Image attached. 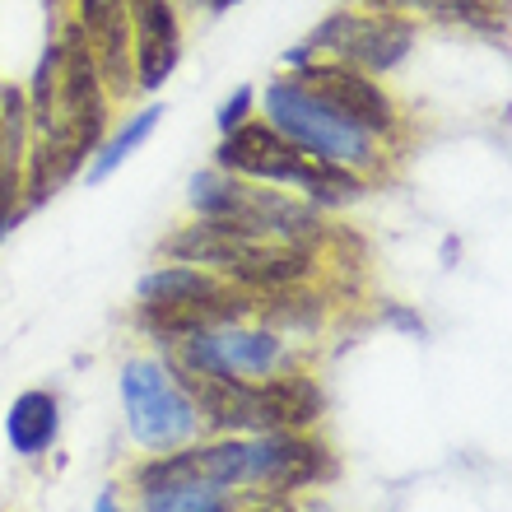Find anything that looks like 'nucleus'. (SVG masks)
<instances>
[{"label": "nucleus", "instance_id": "1", "mask_svg": "<svg viewBox=\"0 0 512 512\" xmlns=\"http://www.w3.org/2000/svg\"><path fill=\"white\" fill-rule=\"evenodd\" d=\"M163 252L187 266H215L219 275L247 284V289H289L303 275H312V252L303 243H275V238H252L233 224L201 219L191 229L173 233Z\"/></svg>", "mask_w": 512, "mask_h": 512}, {"label": "nucleus", "instance_id": "10", "mask_svg": "<svg viewBox=\"0 0 512 512\" xmlns=\"http://www.w3.org/2000/svg\"><path fill=\"white\" fill-rule=\"evenodd\" d=\"M252 312H256L252 298L224 284V289L201 298H145L140 322H145L149 336L182 340V336H196V331H215V326H238Z\"/></svg>", "mask_w": 512, "mask_h": 512}, {"label": "nucleus", "instance_id": "15", "mask_svg": "<svg viewBox=\"0 0 512 512\" xmlns=\"http://www.w3.org/2000/svg\"><path fill=\"white\" fill-rule=\"evenodd\" d=\"M163 117V108H145V112H135L131 122L122 126V131L112 135L108 145H103V154H98L94 163H89V182H103V177L112 173V168H117V163H126L135 154V149L145 145L149 140V131H154V122H159Z\"/></svg>", "mask_w": 512, "mask_h": 512}, {"label": "nucleus", "instance_id": "5", "mask_svg": "<svg viewBox=\"0 0 512 512\" xmlns=\"http://www.w3.org/2000/svg\"><path fill=\"white\" fill-rule=\"evenodd\" d=\"M415 42V24L396 10H336L308 33L312 52H336L345 66H359L368 75L401 66Z\"/></svg>", "mask_w": 512, "mask_h": 512}, {"label": "nucleus", "instance_id": "7", "mask_svg": "<svg viewBox=\"0 0 512 512\" xmlns=\"http://www.w3.org/2000/svg\"><path fill=\"white\" fill-rule=\"evenodd\" d=\"M177 345H182V368L205 378H266L284 359V345L270 331H238V326L196 331Z\"/></svg>", "mask_w": 512, "mask_h": 512}, {"label": "nucleus", "instance_id": "13", "mask_svg": "<svg viewBox=\"0 0 512 512\" xmlns=\"http://www.w3.org/2000/svg\"><path fill=\"white\" fill-rule=\"evenodd\" d=\"M56 401L47 391H24L19 401L10 405V415H5V433H10V443L19 457H38L47 452L56 438Z\"/></svg>", "mask_w": 512, "mask_h": 512}, {"label": "nucleus", "instance_id": "8", "mask_svg": "<svg viewBox=\"0 0 512 512\" xmlns=\"http://www.w3.org/2000/svg\"><path fill=\"white\" fill-rule=\"evenodd\" d=\"M215 154L224 173H243V177H256V182H294V187H303L312 177V168L322 163L266 122H243L233 131H224V145Z\"/></svg>", "mask_w": 512, "mask_h": 512}, {"label": "nucleus", "instance_id": "16", "mask_svg": "<svg viewBox=\"0 0 512 512\" xmlns=\"http://www.w3.org/2000/svg\"><path fill=\"white\" fill-rule=\"evenodd\" d=\"M224 508H229V489L219 485H168L145 494V512H224Z\"/></svg>", "mask_w": 512, "mask_h": 512}, {"label": "nucleus", "instance_id": "3", "mask_svg": "<svg viewBox=\"0 0 512 512\" xmlns=\"http://www.w3.org/2000/svg\"><path fill=\"white\" fill-rule=\"evenodd\" d=\"M266 112H270V126L280 135H289L298 149H308L312 159L345 163V168H373L378 163L373 131H364L350 117H340L336 108H326L322 98H312L294 75L289 80H270Z\"/></svg>", "mask_w": 512, "mask_h": 512}, {"label": "nucleus", "instance_id": "17", "mask_svg": "<svg viewBox=\"0 0 512 512\" xmlns=\"http://www.w3.org/2000/svg\"><path fill=\"white\" fill-rule=\"evenodd\" d=\"M303 191H308L312 205H345V201H359L364 196V177L354 173V168H345V163H317L312 168V177L303 182Z\"/></svg>", "mask_w": 512, "mask_h": 512}, {"label": "nucleus", "instance_id": "12", "mask_svg": "<svg viewBox=\"0 0 512 512\" xmlns=\"http://www.w3.org/2000/svg\"><path fill=\"white\" fill-rule=\"evenodd\" d=\"M126 10H131L135 80L140 89H159L182 56V28H177L173 0H126Z\"/></svg>", "mask_w": 512, "mask_h": 512}, {"label": "nucleus", "instance_id": "11", "mask_svg": "<svg viewBox=\"0 0 512 512\" xmlns=\"http://www.w3.org/2000/svg\"><path fill=\"white\" fill-rule=\"evenodd\" d=\"M80 10V28L89 47H94L98 75H103V89L112 94H131L135 80V56H131V10L126 0H75Z\"/></svg>", "mask_w": 512, "mask_h": 512}, {"label": "nucleus", "instance_id": "18", "mask_svg": "<svg viewBox=\"0 0 512 512\" xmlns=\"http://www.w3.org/2000/svg\"><path fill=\"white\" fill-rule=\"evenodd\" d=\"M378 10H415V14H443V19H480V14L494 5V0H368Z\"/></svg>", "mask_w": 512, "mask_h": 512}, {"label": "nucleus", "instance_id": "19", "mask_svg": "<svg viewBox=\"0 0 512 512\" xmlns=\"http://www.w3.org/2000/svg\"><path fill=\"white\" fill-rule=\"evenodd\" d=\"M247 108H252V89H238V94L219 108V131H233V126L247 122Z\"/></svg>", "mask_w": 512, "mask_h": 512}, {"label": "nucleus", "instance_id": "4", "mask_svg": "<svg viewBox=\"0 0 512 512\" xmlns=\"http://www.w3.org/2000/svg\"><path fill=\"white\" fill-rule=\"evenodd\" d=\"M191 205L201 210V219H219L233 224L238 233L252 238H280V243H308L317 233V210L298 205L280 191H256L247 182L219 173H196L191 177Z\"/></svg>", "mask_w": 512, "mask_h": 512}, {"label": "nucleus", "instance_id": "14", "mask_svg": "<svg viewBox=\"0 0 512 512\" xmlns=\"http://www.w3.org/2000/svg\"><path fill=\"white\" fill-rule=\"evenodd\" d=\"M215 289H224V280L205 266H163L140 280V298H201Z\"/></svg>", "mask_w": 512, "mask_h": 512}, {"label": "nucleus", "instance_id": "6", "mask_svg": "<svg viewBox=\"0 0 512 512\" xmlns=\"http://www.w3.org/2000/svg\"><path fill=\"white\" fill-rule=\"evenodd\" d=\"M122 401H126V415H131V433L145 447L168 452V447H177L196 429V405L149 359H135V364L122 368Z\"/></svg>", "mask_w": 512, "mask_h": 512}, {"label": "nucleus", "instance_id": "9", "mask_svg": "<svg viewBox=\"0 0 512 512\" xmlns=\"http://www.w3.org/2000/svg\"><path fill=\"white\" fill-rule=\"evenodd\" d=\"M312 98H322L326 108H336L340 117L359 122L364 131L387 135L396 131V103L387 98L378 80H368V70L345 66V61H312L294 75Z\"/></svg>", "mask_w": 512, "mask_h": 512}, {"label": "nucleus", "instance_id": "20", "mask_svg": "<svg viewBox=\"0 0 512 512\" xmlns=\"http://www.w3.org/2000/svg\"><path fill=\"white\" fill-rule=\"evenodd\" d=\"M98 512H122V508L112 503V494H103V499H98Z\"/></svg>", "mask_w": 512, "mask_h": 512}, {"label": "nucleus", "instance_id": "21", "mask_svg": "<svg viewBox=\"0 0 512 512\" xmlns=\"http://www.w3.org/2000/svg\"><path fill=\"white\" fill-rule=\"evenodd\" d=\"M229 5H238V0H210V10H229Z\"/></svg>", "mask_w": 512, "mask_h": 512}, {"label": "nucleus", "instance_id": "2", "mask_svg": "<svg viewBox=\"0 0 512 512\" xmlns=\"http://www.w3.org/2000/svg\"><path fill=\"white\" fill-rule=\"evenodd\" d=\"M191 391L210 424L233 433H298L322 415V391L312 378H270V382H247V378H205V373H187Z\"/></svg>", "mask_w": 512, "mask_h": 512}]
</instances>
